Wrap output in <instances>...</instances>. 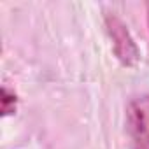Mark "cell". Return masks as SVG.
Returning a JSON list of instances; mask_svg holds the SVG:
<instances>
[{
	"instance_id": "cell-4",
	"label": "cell",
	"mask_w": 149,
	"mask_h": 149,
	"mask_svg": "<svg viewBox=\"0 0 149 149\" xmlns=\"http://www.w3.org/2000/svg\"><path fill=\"white\" fill-rule=\"evenodd\" d=\"M146 7H147V26H149V4H146Z\"/></svg>"
},
{
	"instance_id": "cell-3",
	"label": "cell",
	"mask_w": 149,
	"mask_h": 149,
	"mask_svg": "<svg viewBox=\"0 0 149 149\" xmlns=\"http://www.w3.org/2000/svg\"><path fill=\"white\" fill-rule=\"evenodd\" d=\"M16 104H18L16 93L9 91V90L4 86V88H2V116H9V114L16 112Z\"/></svg>"
},
{
	"instance_id": "cell-2",
	"label": "cell",
	"mask_w": 149,
	"mask_h": 149,
	"mask_svg": "<svg viewBox=\"0 0 149 149\" xmlns=\"http://www.w3.org/2000/svg\"><path fill=\"white\" fill-rule=\"evenodd\" d=\"M126 135L130 149H149V95L130 102L126 109Z\"/></svg>"
},
{
	"instance_id": "cell-1",
	"label": "cell",
	"mask_w": 149,
	"mask_h": 149,
	"mask_svg": "<svg viewBox=\"0 0 149 149\" xmlns=\"http://www.w3.org/2000/svg\"><path fill=\"white\" fill-rule=\"evenodd\" d=\"M104 21H105L107 33L112 40V49L116 58L125 67H135L140 60V53L125 21L114 13H105Z\"/></svg>"
}]
</instances>
